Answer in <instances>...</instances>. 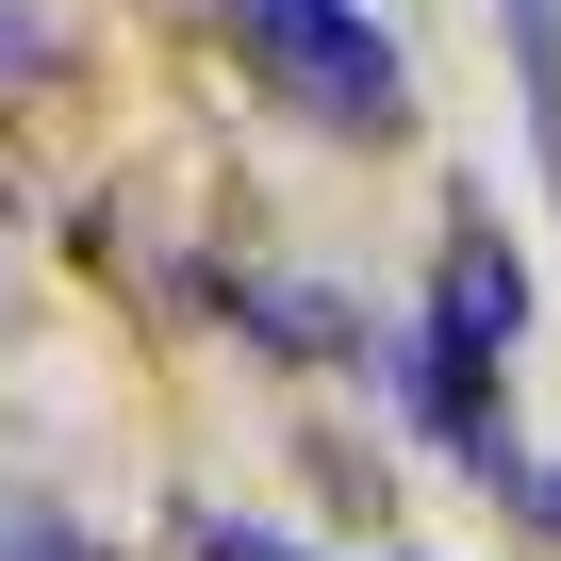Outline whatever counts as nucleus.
<instances>
[{
  "label": "nucleus",
  "mask_w": 561,
  "mask_h": 561,
  "mask_svg": "<svg viewBox=\"0 0 561 561\" xmlns=\"http://www.w3.org/2000/svg\"><path fill=\"white\" fill-rule=\"evenodd\" d=\"M512 331H528V280H512V231H495V215L462 198V215H446V248H430V347H446V364H495Z\"/></svg>",
  "instance_id": "2"
},
{
  "label": "nucleus",
  "mask_w": 561,
  "mask_h": 561,
  "mask_svg": "<svg viewBox=\"0 0 561 561\" xmlns=\"http://www.w3.org/2000/svg\"><path fill=\"white\" fill-rule=\"evenodd\" d=\"M231 18V50L298 100V116H331V133H397L413 116V67H397V34L364 18V0H215Z\"/></svg>",
  "instance_id": "1"
},
{
  "label": "nucleus",
  "mask_w": 561,
  "mask_h": 561,
  "mask_svg": "<svg viewBox=\"0 0 561 561\" xmlns=\"http://www.w3.org/2000/svg\"><path fill=\"white\" fill-rule=\"evenodd\" d=\"M0 561H116L100 528H67L50 495H0Z\"/></svg>",
  "instance_id": "4"
},
{
  "label": "nucleus",
  "mask_w": 561,
  "mask_h": 561,
  "mask_svg": "<svg viewBox=\"0 0 561 561\" xmlns=\"http://www.w3.org/2000/svg\"><path fill=\"white\" fill-rule=\"evenodd\" d=\"M512 18V83H528V149H545V182H561V0H495Z\"/></svg>",
  "instance_id": "3"
},
{
  "label": "nucleus",
  "mask_w": 561,
  "mask_h": 561,
  "mask_svg": "<svg viewBox=\"0 0 561 561\" xmlns=\"http://www.w3.org/2000/svg\"><path fill=\"white\" fill-rule=\"evenodd\" d=\"M0 83H50V18L34 0H0Z\"/></svg>",
  "instance_id": "7"
},
{
  "label": "nucleus",
  "mask_w": 561,
  "mask_h": 561,
  "mask_svg": "<svg viewBox=\"0 0 561 561\" xmlns=\"http://www.w3.org/2000/svg\"><path fill=\"white\" fill-rule=\"evenodd\" d=\"M512 512H528V528L561 545V462H528V479H512Z\"/></svg>",
  "instance_id": "8"
},
{
  "label": "nucleus",
  "mask_w": 561,
  "mask_h": 561,
  "mask_svg": "<svg viewBox=\"0 0 561 561\" xmlns=\"http://www.w3.org/2000/svg\"><path fill=\"white\" fill-rule=\"evenodd\" d=\"M198 561H314V545H280V528H248V512H198Z\"/></svg>",
  "instance_id": "6"
},
{
  "label": "nucleus",
  "mask_w": 561,
  "mask_h": 561,
  "mask_svg": "<svg viewBox=\"0 0 561 561\" xmlns=\"http://www.w3.org/2000/svg\"><path fill=\"white\" fill-rule=\"evenodd\" d=\"M264 347H347V298H314V280H280V298H264Z\"/></svg>",
  "instance_id": "5"
}]
</instances>
